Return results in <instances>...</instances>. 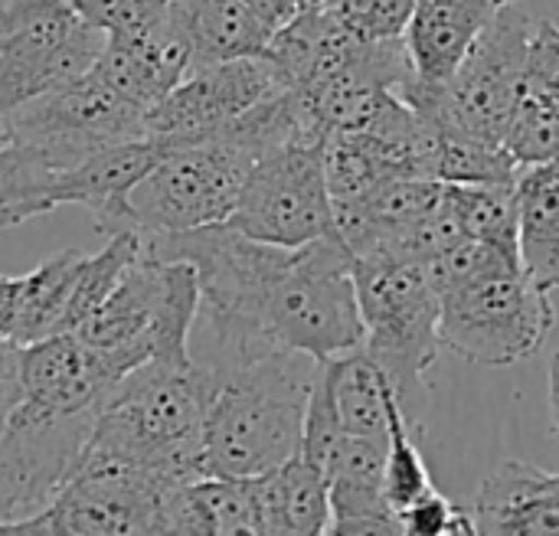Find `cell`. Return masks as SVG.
<instances>
[{"mask_svg": "<svg viewBox=\"0 0 559 536\" xmlns=\"http://www.w3.org/2000/svg\"><path fill=\"white\" fill-rule=\"evenodd\" d=\"M318 367L321 360L308 354L272 350L219 370L197 475L255 478L298 455Z\"/></svg>", "mask_w": 559, "mask_h": 536, "instance_id": "obj_2", "label": "cell"}, {"mask_svg": "<svg viewBox=\"0 0 559 536\" xmlns=\"http://www.w3.org/2000/svg\"><path fill=\"white\" fill-rule=\"evenodd\" d=\"M98 409L59 419H7L0 432V534L43 514L72 481Z\"/></svg>", "mask_w": 559, "mask_h": 536, "instance_id": "obj_12", "label": "cell"}, {"mask_svg": "<svg viewBox=\"0 0 559 536\" xmlns=\"http://www.w3.org/2000/svg\"><path fill=\"white\" fill-rule=\"evenodd\" d=\"M445 203L452 206L462 236L481 239L514 262H521V206L514 183H445Z\"/></svg>", "mask_w": 559, "mask_h": 536, "instance_id": "obj_26", "label": "cell"}, {"mask_svg": "<svg viewBox=\"0 0 559 536\" xmlns=\"http://www.w3.org/2000/svg\"><path fill=\"white\" fill-rule=\"evenodd\" d=\"M350 33L364 39H400L413 20L416 0H321Z\"/></svg>", "mask_w": 559, "mask_h": 536, "instance_id": "obj_32", "label": "cell"}, {"mask_svg": "<svg viewBox=\"0 0 559 536\" xmlns=\"http://www.w3.org/2000/svg\"><path fill=\"white\" fill-rule=\"evenodd\" d=\"M301 3H321V0H301Z\"/></svg>", "mask_w": 559, "mask_h": 536, "instance_id": "obj_40", "label": "cell"}, {"mask_svg": "<svg viewBox=\"0 0 559 536\" xmlns=\"http://www.w3.org/2000/svg\"><path fill=\"white\" fill-rule=\"evenodd\" d=\"M364 350L396 386L400 400L423 386L439 357V295L419 262L354 259Z\"/></svg>", "mask_w": 559, "mask_h": 536, "instance_id": "obj_6", "label": "cell"}, {"mask_svg": "<svg viewBox=\"0 0 559 536\" xmlns=\"http://www.w3.org/2000/svg\"><path fill=\"white\" fill-rule=\"evenodd\" d=\"M282 85L285 79L269 56L203 62L144 111V131L164 147L200 144Z\"/></svg>", "mask_w": 559, "mask_h": 536, "instance_id": "obj_13", "label": "cell"}, {"mask_svg": "<svg viewBox=\"0 0 559 536\" xmlns=\"http://www.w3.org/2000/svg\"><path fill=\"white\" fill-rule=\"evenodd\" d=\"M255 488L265 536L331 534V498L324 472L301 452L278 468L255 475Z\"/></svg>", "mask_w": 559, "mask_h": 536, "instance_id": "obj_21", "label": "cell"}, {"mask_svg": "<svg viewBox=\"0 0 559 536\" xmlns=\"http://www.w3.org/2000/svg\"><path fill=\"white\" fill-rule=\"evenodd\" d=\"M550 413L559 416V350L550 364Z\"/></svg>", "mask_w": 559, "mask_h": 536, "instance_id": "obj_37", "label": "cell"}, {"mask_svg": "<svg viewBox=\"0 0 559 536\" xmlns=\"http://www.w3.org/2000/svg\"><path fill=\"white\" fill-rule=\"evenodd\" d=\"M72 10L105 36L111 33H134L157 23L174 0H69Z\"/></svg>", "mask_w": 559, "mask_h": 536, "instance_id": "obj_33", "label": "cell"}, {"mask_svg": "<svg viewBox=\"0 0 559 536\" xmlns=\"http://www.w3.org/2000/svg\"><path fill=\"white\" fill-rule=\"evenodd\" d=\"M252 164L226 138L167 147L157 167L128 193L131 226L138 233H187L229 223Z\"/></svg>", "mask_w": 559, "mask_h": 536, "instance_id": "obj_8", "label": "cell"}, {"mask_svg": "<svg viewBox=\"0 0 559 536\" xmlns=\"http://www.w3.org/2000/svg\"><path fill=\"white\" fill-rule=\"evenodd\" d=\"M400 524H403V534L409 536L475 534L472 511L455 508L445 495H439V488H432L416 504H409L406 511H400Z\"/></svg>", "mask_w": 559, "mask_h": 536, "instance_id": "obj_34", "label": "cell"}, {"mask_svg": "<svg viewBox=\"0 0 559 536\" xmlns=\"http://www.w3.org/2000/svg\"><path fill=\"white\" fill-rule=\"evenodd\" d=\"M426 278L436 288V295H449L459 291L485 275H495L501 269H521V262H514L511 255H504L501 249L481 242V239H468L459 236L455 242H449L445 249H439L426 265Z\"/></svg>", "mask_w": 559, "mask_h": 536, "instance_id": "obj_31", "label": "cell"}, {"mask_svg": "<svg viewBox=\"0 0 559 536\" xmlns=\"http://www.w3.org/2000/svg\"><path fill=\"white\" fill-rule=\"evenodd\" d=\"M138 255H141V233L138 229L111 233L102 252L82 255V265H79L75 285H72V298H69L66 331H75L115 291V285L138 262Z\"/></svg>", "mask_w": 559, "mask_h": 536, "instance_id": "obj_29", "label": "cell"}, {"mask_svg": "<svg viewBox=\"0 0 559 536\" xmlns=\"http://www.w3.org/2000/svg\"><path fill=\"white\" fill-rule=\"evenodd\" d=\"M174 481L180 478L82 455L59 498L7 536H164V495Z\"/></svg>", "mask_w": 559, "mask_h": 536, "instance_id": "obj_10", "label": "cell"}, {"mask_svg": "<svg viewBox=\"0 0 559 536\" xmlns=\"http://www.w3.org/2000/svg\"><path fill=\"white\" fill-rule=\"evenodd\" d=\"M550 291L524 269H501L439 298V347L475 367H514L554 331Z\"/></svg>", "mask_w": 559, "mask_h": 536, "instance_id": "obj_5", "label": "cell"}, {"mask_svg": "<svg viewBox=\"0 0 559 536\" xmlns=\"http://www.w3.org/2000/svg\"><path fill=\"white\" fill-rule=\"evenodd\" d=\"M249 334L259 354L298 350L331 360L364 344L354 255L337 236L288 249L262 285Z\"/></svg>", "mask_w": 559, "mask_h": 536, "instance_id": "obj_3", "label": "cell"}, {"mask_svg": "<svg viewBox=\"0 0 559 536\" xmlns=\"http://www.w3.org/2000/svg\"><path fill=\"white\" fill-rule=\"evenodd\" d=\"M554 429H557V436H559V416H554Z\"/></svg>", "mask_w": 559, "mask_h": 536, "instance_id": "obj_38", "label": "cell"}, {"mask_svg": "<svg viewBox=\"0 0 559 536\" xmlns=\"http://www.w3.org/2000/svg\"><path fill=\"white\" fill-rule=\"evenodd\" d=\"M0 3H3V0H0Z\"/></svg>", "mask_w": 559, "mask_h": 536, "instance_id": "obj_41", "label": "cell"}, {"mask_svg": "<svg viewBox=\"0 0 559 536\" xmlns=\"http://www.w3.org/2000/svg\"><path fill=\"white\" fill-rule=\"evenodd\" d=\"M534 23L521 3L504 7L468 46L445 82H419L416 75L400 95L436 128H455L491 144H504V131L521 92Z\"/></svg>", "mask_w": 559, "mask_h": 536, "instance_id": "obj_4", "label": "cell"}, {"mask_svg": "<svg viewBox=\"0 0 559 536\" xmlns=\"http://www.w3.org/2000/svg\"><path fill=\"white\" fill-rule=\"evenodd\" d=\"M190 43L193 65L265 56L272 29L249 10L246 0H174Z\"/></svg>", "mask_w": 559, "mask_h": 536, "instance_id": "obj_24", "label": "cell"}, {"mask_svg": "<svg viewBox=\"0 0 559 536\" xmlns=\"http://www.w3.org/2000/svg\"><path fill=\"white\" fill-rule=\"evenodd\" d=\"M0 141H7V131H3V124H0Z\"/></svg>", "mask_w": 559, "mask_h": 536, "instance_id": "obj_39", "label": "cell"}, {"mask_svg": "<svg viewBox=\"0 0 559 536\" xmlns=\"http://www.w3.org/2000/svg\"><path fill=\"white\" fill-rule=\"evenodd\" d=\"M383 488H386V501L396 511H406L409 504H416L423 495H429L432 475L426 468V458L413 439L406 409L400 393L393 390L386 400V472H383Z\"/></svg>", "mask_w": 559, "mask_h": 536, "instance_id": "obj_30", "label": "cell"}, {"mask_svg": "<svg viewBox=\"0 0 559 536\" xmlns=\"http://www.w3.org/2000/svg\"><path fill=\"white\" fill-rule=\"evenodd\" d=\"M518 174L521 164L504 144H491L455 128H439V147H436L439 183H514Z\"/></svg>", "mask_w": 559, "mask_h": 536, "instance_id": "obj_28", "label": "cell"}, {"mask_svg": "<svg viewBox=\"0 0 559 536\" xmlns=\"http://www.w3.org/2000/svg\"><path fill=\"white\" fill-rule=\"evenodd\" d=\"M121 377L105 357L85 347L72 331L20 347V403L16 419H59L102 409Z\"/></svg>", "mask_w": 559, "mask_h": 536, "instance_id": "obj_14", "label": "cell"}, {"mask_svg": "<svg viewBox=\"0 0 559 536\" xmlns=\"http://www.w3.org/2000/svg\"><path fill=\"white\" fill-rule=\"evenodd\" d=\"M321 380L344 436L386 439V400L396 386L364 347L321 360Z\"/></svg>", "mask_w": 559, "mask_h": 536, "instance_id": "obj_22", "label": "cell"}, {"mask_svg": "<svg viewBox=\"0 0 559 536\" xmlns=\"http://www.w3.org/2000/svg\"><path fill=\"white\" fill-rule=\"evenodd\" d=\"M216 386L219 370L197 357L141 364L98 409L82 455L170 478H200L197 462Z\"/></svg>", "mask_w": 559, "mask_h": 536, "instance_id": "obj_1", "label": "cell"}, {"mask_svg": "<svg viewBox=\"0 0 559 536\" xmlns=\"http://www.w3.org/2000/svg\"><path fill=\"white\" fill-rule=\"evenodd\" d=\"M475 534L557 536L559 475L527 462L498 465L472 504Z\"/></svg>", "mask_w": 559, "mask_h": 536, "instance_id": "obj_19", "label": "cell"}, {"mask_svg": "<svg viewBox=\"0 0 559 536\" xmlns=\"http://www.w3.org/2000/svg\"><path fill=\"white\" fill-rule=\"evenodd\" d=\"M504 147L514 154L521 170L559 160V26L550 20L534 23Z\"/></svg>", "mask_w": 559, "mask_h": 536, "instance_id": "obj_18", "label": "cell"}, {"mask_svg": "<svg viewBox=\"0 0 559 536\" xmlns=\"http://www.w3.org/2000/svg\"><path fill=\"white\" fill-rule=\"evenodd\" d=\"M105 33L69 0L0 3V118L23 102L92 72Z\"/></svg>", "mask_w": 559, "mask_h": 536, "instance_id": "obj_7", "label": "cell"}, {"mask_svg": "<svg viewBox=\"0 0 559 536\" xmlns=\"http://www.w3.org/2000/svg\"><path fill=\"white\" fill-rule=\"evenodd\" d=\"M59 170L29 144L0 141V229L23 226L59 210Z\"/></svg>", "mask_w": 559, "mask_h": 536, "instance_id": "obj_27", "label": "cell"}, {"mask_svg": "<svg viewBox=\"0 0 559 536\" xmlns=\"http://www.w3.org/2000/svg\"><path fill=\"white\" fill-rule=\"evenodd\" d=\"M246 3H249V10H252L272 33H275L282 23H288V20L305 7L301 0H246Z\"/></svg>", "mask_w": 559, "mask_h": 536, "instance_id": "obj_35", "label": "cell"}, {"mask_svg": "<svg viewBox=\"0 0 559 536\" xmlns=\"http://www.w3.org/2000/svg\"><path fill=\"white\" fill-rule=\"evenodd\" d=\"M521 269L544 291L559 288V160L518 174Z\"/></svg>", "mask_w": 559, "mask_h": 536, "instance_id": "obj_23", "label": "cell"}, {"mask_svg": "<svg viewBox=\"0 0 559 536\" xmlns=\"http://www.w3.org/2000/svg\"><path fill=\"white\" fill-rule=\"evenodd\" d=\"M190 69L193 43L177 3H170V10L144 29L105 36V46L92 65L102 82L144 111L160 102Z\"/></svg>", "mask_w": 559, "mask_h": 536, "instance_id": "obj_15", "label": "cell"}, {"mask_svg": "<svg viewBox=\"0 0 559 536\" xmlns=\"http://www.w3.org/2000/svg\"><path fill=\"white\" fill-rule=\"evenodd\" d=\"M7 141L36 147L56 170H69L102 147L147 138L144 108L118 95L95 72L56 85L0 118Z\"/></svg>", "mask_w": 559, "mask_h": 536, "instance_id": "obj_9", "label": "cell"}, {"mask_svg": "<svg viewBox=\"0 0 559 536\" xmlns=\"http://www.w3.org/2000/svg\"><path fill=\"white\" fill-rule=\"evenodd\" d=\"M16 291H20V275H0V341H10L13 314H16Z\"/></svg>", "mask_w": 559, "mask_h": 536, "instance_id": "obj_36", "label": "cell"}, {"mask_svg": "<svg viewBox=\"0 0 559 536\" xmlns=\"http://www.w3.org/2000/svg\"><path fill=\"white\" fill-rule=\"evenodd\" d=\"M521 0H416L406 49L419 82H445L481 29Z\"/></svg>", "mask_w": 559, "mask_h": 536, "instance_id": "obj_20", "label": "cell"}, {"mask_svg": "<svg viewBox=\"0 0 559 536\" xmlns=\"http://www.w3.org/2000/svg\"><path fill=\"white\" fill-rule=\"evenodd\" d=\"M79 249H62L39 262L33 272L20 275V291H16V314H13V344H33L52 334L66 331V314H69V298L75 285V272L82 265Z\"/></svg>", "mask_w": 559, "mask_h": 536, "instance_id": "obj_25", "label": "cell"}, {"mask_svg": "<svg viewBox=\"0 0 559 536\" xmlns=\"http://www.w3.org/2000/svg\"><path fill=\"white\" fill-rule=\"evenodd\" d=\"M167 154L164 144L154 138H134L124 144H111L85 157L82 164L59 170L56 177V200L59 206L79 203L95 216V229L111 236L134 229L128 193L157 167V160Z\"/></svg>", "mask_w": 559, "mask_h": 536, "instance_id": "obj_16", "label": "cell"}, {"mask_svg": "<svg viewBox=\"0 0 559 536\" xmlns=\"http://www.w3.org/2000/svg\"><path fill=\"white\" fill-rule=\"evenodd\" d=\"M386 439L347 436L324 465L331 498V534L406 536L383 488Z\"/></svg>", "mask_w": 559, "mask_h": 536, "instance_id": "obj_17", "label": "cell"}, {"mask_svg": "<svg viewBox=\"0 0 559 536\" xmlns=\"http://www.w3.org/2000/svg\"><path fill=\"white\" fill-rule=\"evenodd\" d=\"M229 226L259 242L288 249L337 236L324 174V141H295L262 154L246 174Z\"/></svg>", "mask_w": 559, "mask_h": 536, "instance_id": "obj_11", "label": "cell"}]
</instances>
